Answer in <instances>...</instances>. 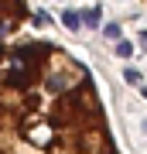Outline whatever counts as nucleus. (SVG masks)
<instances>
[{
	"mask_svg": "<svg viewBox=\"0 0 147 154\" xmlns=\"http://www.w3.org/2000/svg\"><path fill=\"white\" fill-rule=\"evenodd\" d=\"M0 154H120L89 65L58 41H0Z\"/></svg>",
	"mask_w": 147,
	"mask_h": 154,
	"instance_id": "nucleus-1",
	"label": "nucleus"
},
{
	"mask_svg": "<svg viewBox=\"0 0 147 154\" xmlns=\"http://www.w3.org/2000/svg\"><path fill=\"white\" fill-rule=\"evenodd\" d=\"M31 17V0H0V41L14 38Z\"/></svg>",
	"mask_w": 147,
	"mask_h": 154,
	"instance_id": "nucleus-2",
	"label": "nucleus"
}]
</instances>
